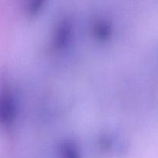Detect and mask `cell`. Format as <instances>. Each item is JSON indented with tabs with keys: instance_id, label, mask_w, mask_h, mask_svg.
Wrapping results in <instances>:
<instances>
[{
	"instance_id": "6da1fadb",
	"label": "cell",
	"mask_w": 158,
	"mask_h": 158,
	"mask_svg": "<svg viewBox=\"0 0 158 158\" xmlns=\"http://www.w3.org/2000/svg\"><path fill=\"white\" fill-rule=\"evenodd\" d=\"M14 115V105L10 96H0V121L6 123L12 120Z\"/></svg>"
}]
</instances>
